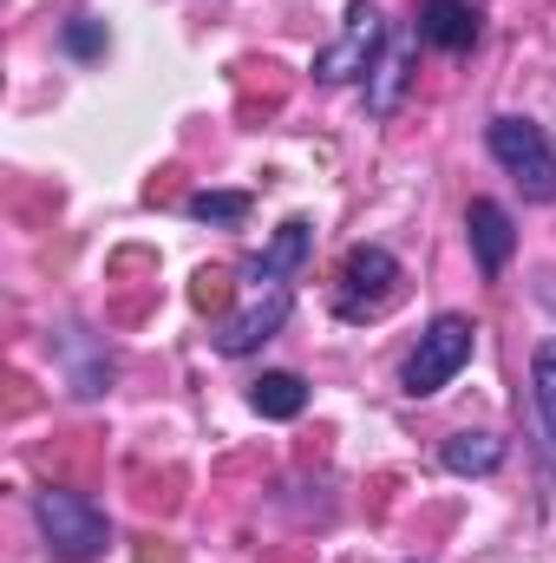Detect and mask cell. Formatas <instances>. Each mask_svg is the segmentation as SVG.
I'll return each mask as SVG.
<instances>
[{
    "label": "cell",
    "mask_w": 556,
    "mask_h": 563,
    "mask_svg": "<svg viewBox=\"0 0 556 563\" xmlns=\"http://www.w3.org/2000/svg\"><path fill=\"white\" fill-rule=\"evenodd\" d=\"M485 151L518 177L524 203H556V139L537 119H518V112L491 119L485 125Z\"/></svg>",
    "instance_id": "obj_1"
},
{
    "label": "cell",
    "mask_w": 556,
    "mask_h": 563,
    "mask_svg": "<svg viewBox=\"0 0 556 563\" xmlns=\"http://www.w3.org/2000/svg\"><path fill=\"white\" fill-rule=\"evenodd\" d=\"M33 525L59 563H92L112 544V525L86 492H33Z\"/></svg>",
    "instance_id": "obj_2"
},
{
    "label": "cell",
    "mask_w": 556,
    "mask_h": 563,
    "mask_svg": "<svg viewBox=\"0 0 556 563\" xmlns=\"http://www.w3.org/2000/svg\"><path fill=\"white\" fill-rule=\"evenodd\" d=\"M400 301V256L380 243H354L334 276V314L341 321H380Z\"/></svg>",
    "instance_id": "obj_3"
},
{
    "label": "cell",
    "mask_w": 556,
    "mask_h": 563,
    "mask_svg": "<svg viewBox=\"0 0 556 563\" xmlns=\"http://www.w3.org/2000/svg\"><path fill=\"white\" fill-rule=\"evenodd\" d=\"M471 347H478V328H471V314H438V321L419 334V347L407 354V374H400V387H407L413 400L445 394V387L465 374Z\"/></svg>",
    "instance_id": "obj_4"
},
{
    "label": "cell",
    "mask_w": 556,
    "mask_h": 563,
    "mask_svg": "<svg viewBox=\"0 0 556 563\" xmlns=\"http://www.w3.org/2000/svg\"><path fill=\"white\" fill-rule=\"evenodd\" d=\"M380 53H387V20H380V7H374V0H354V7H347V20H341V40L314 53V79H321V86L367 79V73L380 66Z\"/></svg>",
    "instance_id": "obj_5"
},
{
    "label": "cell",
    "mask_w": 556,
    "mask_h": 563,
    "mask_svg": "<svg viewBox=\"0 0 556 563\" xmlns=\"http://www.w3.org/2000/svg\"><path fill=\"white\" fill-rule=\"evenodd\" d=\"M288 314H294V295L288 288H269V295H256V301H243L223 328H216V354L223 361H243V354H256L263 341H276L281 328H288Z\"/></svg>",
    "instance_id": "obj_6"
},
{
    "label": "cell",
    "mask_w": 556,
    "mask_h": 563,
    "mask_svg": "<svg viewBox=\"0 0 556 563\" xmlns=\"http://www.w3.org/2000/svg\"><path fill=\"white\" fill-rule=\"evenodd\" d=\"M465 236H471V256H478V276L485 282H498L504 263L518 256V223H511V210L498 197H471L465 203Z\"/></svg>",
    "instance_id": "obj_7"
},
{
    "label": "cell",
    "mask_w": 556,
    "mask_h": 563,
    "mask_svg": "<svg viewBox=\"0 0 556 563\" xmlns=\"http://www.w3.org/2000/svg\"><path fill=\"white\" fill-rule=\"evenodd\" d=\"M308 256H314V223H308V217H288L276 236L263 243V256H249V263H243V276L256 282V288H263V282L281 288L288 276H301V263H308Z\"/></svg>",
    "instance_id": "obj_8"
},
{
    "label": "cell",
    "mask_w": 556,
    "mask_h": 563,
    "mask_svg": "<svg viewBox=\"0 0 556 563\" xmlns=\"http://www.w3.org/2000/svg\"><path fill=\"white\" fill-rule=\"evenodd\" d=\"M485 33V13L478 0H419V40L438 46V53H471Z\"/></svg>",
    "instance_id": "obj_9"
},
{
    "label": "cell",
    "mask_w": 556,
    "mask_h": 563,
    "mask_svg": "<svg viewBox=\"0 0 556 563\" xmlns=\"http://www.w3.org/2000/svg\"><path fill=\"white\" fill-rule=\"evenodd\" d=\"M407 79H413V40H387L380 66L367 73V112H374V119H393V112H400Z\"/></svg>",
    "instance_id": "obj_10"
},
{
    "label": "cell",
    "mask_w": 556,
    "mask_h": 563,
    "mask_svg": "<svg viewBox=\"0 0 556 563\" xmlns=\"http://www.w3.org/2000/svg\"><path fill=\"white\" fill-rule=\"evenodd\" d=\"M504 439L498 432H452L445 445H438V459H445V472H458V478H491L498 465H504Z\"/></svg>",
    "instance_id": "obj_11"
},
{
    "label": "cell",
    "mask_w": 556,
    "mask_h": 563,
    "mask_svg": "<svg viewBox=\"0 0 556 563\" xmlns=\"http://www.w3.org/2000/svg\"><path fill=\"white\" fill-rule=\"evenodd\" d=\"M249 407H256L263 420H301V413H308V380L288 374V367H276V374H263V380L249 387Z\"/></svg>",
    "instance_id": "obj_12"
},
{
    "label": "cell",
    "mask_w": 556,
    "mask_h": 563,
    "mask_svg": "<svg viewBox=\"0 0 556 563\" xmlns=\"http://www.w3.org/2000/svg\"><path fill=\"white\" fill-rule=\"evenodd\" d=\"M184 217H190V223H210V230H243L249 190H197V197L184 203Z\"/></svg>",
    "instance_id": "obj_13"
},
{
    "label": "cell",
    "mask_w": 556,
    "mask_h": 563,
    "mask_svg": "<svg viewBox=\"0 0 556 563\" xmlns=\"http://www.w3.org/2000/svg\"><path fill=\"white\" fill-rule=\"evenodd\" d=\"M531 400H537L544 439H551V452H556V334H544L537 354H531Z\"/></svg>",
    "instance_id": "obj_14"
},
{
    "label": "cell",
    "mask_w": 556,
    "mask_h": 563,
    "mask_svg": "<svg viewBox=\"0 0 556 563\" xmlns=\"http://www.w3.org/2000/svg\"><path fill=\"white\" fill-rule=\"evenodd\" d=\"M59 46H66L73 59H99V53L112 46V33H105V20H92V13H73V20L59 26Z\"/></svg>",
    "instance_id": "obj_15"
}]
</instances>
